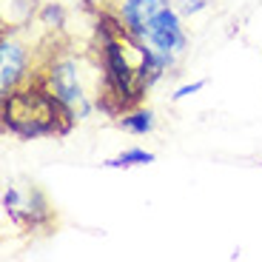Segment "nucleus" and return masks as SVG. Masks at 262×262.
Masks as SVG:
<instances>
[{"label":"nucleus","mask_w":262,"mask_h":262,"mask_svg":"<svg viewBox=\"0 0 262 262\" xmlns=\"http://www.w3.org/2000/svg\"><path fill=\"white\" fill-rule=\"evenodd\" d=\"M120 128L128 131V134L143 137V134L154 131V112H148V108H134V112L120 117Z\"/></svg>","instance_id":"nucleus-8"},{"label":"nucleus","mask_w":262,"mask_h":262,"mask_svg":"<svg viewBox=\"0 0 262 262\" xmlns=\"http://www.w3.org/2000/svg\"><path fill=\"white\" fill-rule=\"evenodd\" d=\"M154 160H157V154H154V151H145V148H125V151H120L117 157L103 160V168L128 171V168H140V165H151Z\"/></svg>","instance_id":"nucleus-7"},{"label":"nucleus","mask_w":262,"mask_h":262,"mask_svg":"<svg viewBox=\"0 0 262 262\" xmlns=\"http://www.w3.org/2000/svg\"><path fill=\"white\" fill-rule=\"evenodd\" d=\"M205 85H208V80H194V83H185V85H180L177 92L171 94V100H174V103H180V100L191 97V94H200Z\"/></svg>","instance_id":"nucleus-9"},{"label":"nucleus","mask_w":262,"mask_h":262,"mask_svg":"<svg viewBox=\"0 0 262 262\" xmlns=\"http://www.w3.org/2000/svg\"><path fill=\"white\" fill-rule=\"evenodd\" d=\"M32 57L34 49L29 52V46L17 37V32H3V40H0V92L9 94L23 80L32 77Z\"/></svg>","instance_id":"nucleus-5"},{"label":"nucleus","mask_w":262,"mask_h":262,"mask_svg":"<svg viewBox=\"0 0 262 262\" xmlns=\"http://www.w3.org/2000/svg\"><path fill=\"white\" fill-rule=\"evenodd\" d=\"M140 40H143L145 46L157 54L165 66H171V63H174V57L183 54L185 46H188L183 20H180V9H174L171 3H168V6H163L154 17L148 20V26H145V32H143V37H140Z\"/></svg>","instance_id":"nucleus-3"},{"label":"nucleus","mask_w":262,"mask_h":262,"mask_svg":"<svg viewBox=\"0 0 262 262\" xmlns=\"http://www.w3.org/2000/svg\"><path fill=\"white\" fill-rule=\"evenodd\" d=\"M3 211L20 228H43L52 223V205L46 203L37 185H29V188L9 185L3 191Z\"/></svg>","instance_id":"nucleus-4"},{"label":"nucleus","mask_w":262,"mask_h":262,"mask_svg":"<svg viewBox=\"0 0 262 262\" xmlns=\"http://www.w3.org/2000/svg\"><path fill=\"white\" fill-rule=\"evenodd\" d=\"M174 3L183 14H200L208 9V0H174Z\"/></svg>","instance_id":"nucleus-10"},{"label":"nucleus","mask_w":262,"mask_h":262,"mask_svg":"<svg viewBox=\"0 0 262 262\" xmlns=\"http://www.w3.org/2000/svg\"><path fill=\"white\" fill-rule=\"evenodd\" d=\"M163 6H168V0H123L120 17H123L125 29H128L134 37H143L148 20L154 17Z\"/></svg>","instance_id":"nucleus-6"},{"label":"nucleus","mask_w":262,"mask_h":262,"mask_svg":"<svg viewBox=\"0 0 262 262\" xmlns=\"http://www.w3.org/2000/svg\"><path fill=\"white\" fill-rule=\"evenodd\" d=\"M77 123L69 105L43 83V77H29L3 94V125L23 140L34 137H66Z\"/></svg>","instance_id":"nucleus-1"},{"label":"nucleus","mask_w":262,"mask_h":262,"mask_svg":"<svg viewBox=\"0 0 262 262\" xmlns=\"http://www.w3.org/2000/svg\"><path fill=\"white\" fill-rule=\"evenodd\" d=\"M37 77H43V83L69 105V112L74 114V120L89 117V112H92V97L85 94L83 83H80V69L72 57H54Z\"/></svg>","instance_id":"nucleus-2"}]
</instances>
